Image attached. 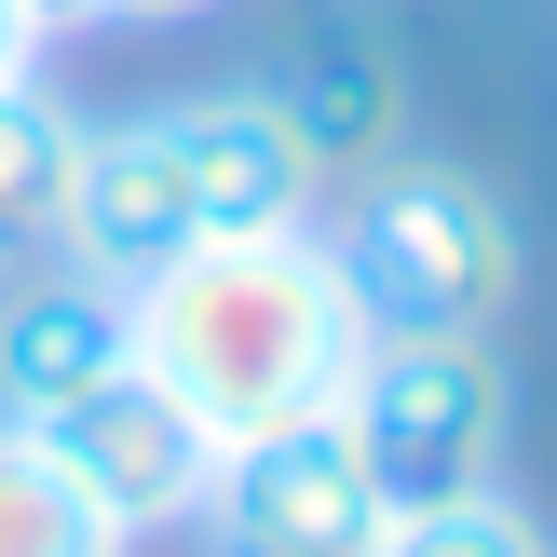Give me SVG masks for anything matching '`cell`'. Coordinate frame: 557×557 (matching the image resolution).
Masks as SVG:
<instances>
[{
    "label": "cell",
    "instance_id": "9a60e30c",
    "mask_svg": "<svg viewBox=\"0 0 557 557\" xmlns=\"http://www.w3.org/2000/svg\"><path fill=\"white\" fill-rule=\"evenodd\" d=\"M27 69H41V41H27V14L0 0V82H27Z\"/></svg>",
    "mask_w": 557,
    "mask_h": 557
},
{
    "label": "cell",
    "instance_id": "5b68a950",
    "mask_svg": "<svg viewBox=\"0 0 557 557\" xmlns=\"http://www.w3.org/2000/svg\"><path fill=\"white\" fill-rule=\"evenodd\" d=\"M27 435H41V449L109 504V531H123V544H136V531H190L205 490H218V435L190 422L136 354H123L109 381H82V395L54 408V422H27Z\"/></svg>",
    "mask_w": 557,
    "mask_h": 557
},
{
    "label": "cell",
    "instance_id": "277c9868",
    "mask_svg": "<svg viewBox=\"0 0 557 557\" xmlns=\"http://www.w3.org/2000/svg\"><path fill=\"white\" fill-rule=\"evenodd\" d=\"M190 531H218V557H368L381 531H395V504H381L368 449H354L341 408H326V422L218 449V490H205Z\"/></svg>",
    "mask_w": 557,
    "mask_h": 557
},
{
    "label": "cell",
    "instance_id": "9c48e42d",
    "mask_svg": "<svg viewBox=\"0 0 557 557\" xmlns=\"http://www.w3.org/2000/svg\"><path fill=\"white\" fill-rule=\"evenodd\" d=\"M272 96H286L299 150H313L326 177H381V163H395V136H408V82H395V54H368V41L299 54Z\"/></svg>",
    "mask_w": 557,
    "mask_h": 557
},
{
    "label": "cell",
    "instance_id": "30bf717a",
    "mask_svg": "<svg viewBox=\"0 0 557 557\" xmlns=\"http://www.w3.org/2000/svg\"><path fill=\"white\" fill-rule=\"evenodd\" d=\"M82 136H96V123H82L41 69L0 82V259H41V245H54L69 177H82Z\"/></svg>",
    "mask_w": 557,
    "mask_h": 557
},
{
    "label": "cell",
    "instance_id": "8992f818",
    "mask_svg": "<svg viewBox=\"0 0 557 557\" xmlns=\"http://www.w3.org/2000/svg\"><path fill=\"white\" fill-rule=\"evenodd\" d=\"M163 150H177V190H190V245L205 232H299V218L326 205V163L299 150V123H286L272 82L177 96L163 109Z\"/></svg>",
    "mask_w": 557,
    "mask_h": 557
},
{
    "label": "cell",
    "instance_id": "52a82bcc",
    "mask_svg": "<svg viewBox=\"0 0 557 557\" xmlns=\"http://www.w3.org/2000/svg\"><path fill=\"white\" fill-rule=\"evenodd\" d=\"M177 245H190V190H177V150H163V109L96 123L82 177H69V218H54V259L96 272V286H150Z\"/></svg>",
    "mask_w": 557,
    "mask_h": 557
},
{
    "label": "cell",
    "instance_id": "4fadbf2b",
    "mask_svg": "<svg viewBox=\"0 0 557 557\" xmlns=\"http://www.w3.org/2000/svg\"><path fill=\"white\" fill-rule=\"evenodd\" d=\"M14 14H27V41L54 54V41H69V27H109V0H14Z\"/></svg>",
    "mask_w": 557,
    "mask_h": 557
},
{
    "label": "cell",
    "instance_id": "5bb4252c",
    "mask_svg": "<svg viewBox=\"0 0 557 557\" xmlns=\"http://www.w3.org/2000/svg\"><path fill=\"white\" fill-rule=\"evenodd\" d=\"M190 14H218V0H109V27H190Z\"/></svg>",
    "mask_w": 557,
    "mask_h": 557
},
{
    "label": "cell",
    "instance_id": "7c38bea8",
    "mask_svg": "<svg viewBox=\"0 0 557 557\" xmlns=\"http://www.w3.org/2000/svg\"><path fill=\"white\" fill-rule=\"evenodd\" d=\"M368 557H557L544 544V517L517 504V490H462V504H422V517H395Z\"/></svg>",
    "mask_w": 557,
    "mask_h": 557
},
{
    "label": "cell",
    "instance_id": "6da1fadb",
    "mask_svg": "<svg viewBox=\"0 0 557 557\" xmlns=\"http://www.w3.org/2000/svg\"><path fill=\"white\" fill-rule=\"evenodd\" d=\"M123 326H136V368L218 435H286V422H326L368 368V299H354L341 245L299 218V232H205L123 286Z\"/></svg>",
    "mask_w": 557,
    "mask_h": 557
},
{
    "label": "cell",
    "instance_id": "3957f363",
    "mask_svg": "<svg viewBox=\"0 0 557 557\" xmlns=\"http://www.w3.org/2000/svg\"><path fill=\"white\" fill-rule=\"evenodd\" d=\"M341 435L368 449L381 504L422 517V504H462V490H504L517 381L490 341H368V368L341 395Z\"/></svg>",
    "mask_w": 557,
    "mask_h": 557
},
{
    "label": "cell",
    "instance_id": "7a4b0ae2",
    "mask_svg": "<svg viewBox=\"0 0 557 557\" xmlns=\"http://www.w3.org/2000/svg\"><path fill=\"white\" fill-rule=\"evenodd\" d=\"M368 299V341H490L517 313V272H531V232L490 177L462 163H381L354 232H326Z\"/></svg>",
    "mask_w": 557,
    "mask_h": 557
},
{
    "label": "cell",
    "instance_id": "ba28073f",
    "mask_svg": "<svg viewBox=\"0 0 557 557\" xmlns=\"http://www.w3.org/2000/svg\"><path fill=\"white\" fill-rule=\"evenodd\" d=\"M123 354H136L123 286L69 272L54 245H41V272L0 259V422H54V408H69L82 381H109Z\"/></svg>",
    "mask_w": 557,
    "mask_h": 557
},
{
    "label": "cell",
    "instance_id": "8fae6325",
    "mask_svg": "<svg viewBox=\"0 0 557 557\" xmlns=\"http://www.w3.org/2000/svg\"><path fill=\"white\" fill-rule=\"evenodd\" d=\"M0 557H123L109 504H96L27 422H0Z\"/></svg>",
    "mask_w": 557,
    "mask_h": 557
}]
</instances>
